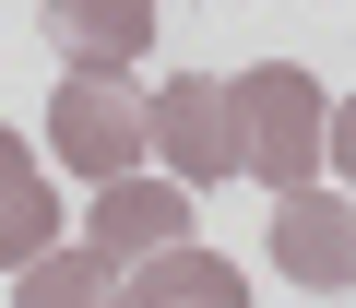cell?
I'll list each match as a JSON object with an SVG mask.
<instances>
[{
  "label": "cell",
  "instance_id": "1",
  "mask_svg": "<svg viewBox=\"0 0 356 308\" xmlns=\"http://www.w3.org/2000/svg\"><path fill=\"white\" fill-rule=\"evenodd\" d=\"M226 95H238V178L309 190V166H321V130H332V95H321L297 60H261V71H238Z\"/></svg>",
  "mask_w": 356,
  "mask_h": 308
},
{
  "label": "cell",
  "instance_id": "2",
  "mask_svg": "<svg viewBox=\"0 0 356 308\" xmlns=\"http://www.w3.org/2000/svg\"><path fill=\"white\" fill-rule=\"evenodd\" d=\"M143 154H166V166H178V190L238 178V95H226L214 71H178V83L143 107Z\"/></svg>",
  "mask_w": 356,
  "mask_h": 308
},
{
  "label": "cell",
  "instance_id": "3",
  "mask_svg": "<svg viewBox=\"0 0 356 308\" xmlns=\"http://www.w3.org/2000/svg\"><path fill=\"white\" fill-rule=\"evenodd\" d=\"M48 154H60V166H83L95 190H107V178H131V166H143V95H131V83H95V71H72V83L48 95Z\"/></svg>",
  "mask_w": 356,
  "mask_h": 308
},
{
  "label": "cell",
  "instance_id": "4",
  "mask_svg": "<svg viewBox=\"0 0 356 308\" xmlns=\"http://www.w3.org/2000/svg\"><path fill=\"white\" fill-rule=\"evenodd\" d=\"M36 36H48V60L95 71V83H131V60L154 48V0H48Z\"/></svg>",
  "mask_w": 356,
  "mask_h": 308
},
{
  "label": "cell",
  "instance_id": "5",
  "mask_svg": "<svg viewBox=\"0 0 356 308\" xmlns=\"http://www.w3.org/2000/svg\"><path fill=\"white\" fill-rule=\"evenodd\" d=\"M261 249H273L309 296H344V273H356V214H344V190H285Z\"/></svg>",
  "mask_w": 356,
  "mask_h": 308
},
{
  "label": "cell",
  "instance_id": "6",
  "mask_svg": "<svg viewBox=\"0 0 356 308\" xmlns=\"http://www.w3.org/2000/svg\"><path fill=\"white\" fill-rule=\"evenodd\" d=\"M178 237H191V190H178V178H107L95 190V261L119 273V261H143V249H178Z\"/></svg>",
  "mask_w": 356,
  "mask_h": 308
},
{
  "label": "cell",
  "instance_id": "7",
  "mask_svg": "<svg viewBox=\"0 0 356 308\" xmlns=\"http://www.w3.org/2000/svg\"><path fill=\"white\" fill-rule=\"evenodd\" d=\"M238 296H250V273H238V261H214L202 237L143 249V261L119 273V308H238Z\"/></svg>",
  "mask_w": 356,
  "mask_h": 308
},
{
  "label": "cell",
  "instance_id": "8",
  "mask_svg": "<svg viewBox=\"0 0 356 308\" xmlns=\"http://www.w3.org/2000/svg\"><path fill=\"white\" fill-rule=\"evenodd\" d=\"M36 249H60V190L24 166V130H0V273H24Z\"/></svg>",
  "mask_w": 356,
  "mask_h": 308
},
{
  "label": "cell",
  "instance_id": "9",
  "mask_svg": "<svg viewBox=\"0 0 356 308\" xmlns=\"http://www.w3.org/2000/svg\"><path fill=\"white\" fill-rule=\"evenodd\" d=\"M24 308H119V273L95 249H36L24 261Z\"/></svg>",
  "mask_w": 356,
  "mask_h": 308
},
{
  "label": "cell",
  "instance_id": "10",
  "mask_svg": "<svg viewBox=\"0 0 356 308\" xmlns=\"http://www.w3.org/2000/svg\"><path fill=\"white\" fill-rule=\"evenodd\" d=\"M238 308H250V296H238Z\"/></svg>",
  "mask_w": 356,
  "mask_h": 308
}]
</instances>
